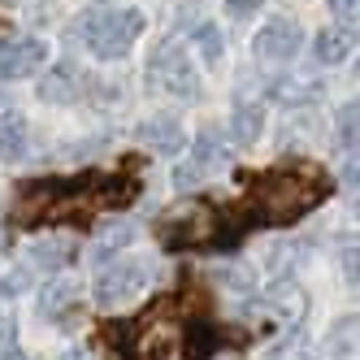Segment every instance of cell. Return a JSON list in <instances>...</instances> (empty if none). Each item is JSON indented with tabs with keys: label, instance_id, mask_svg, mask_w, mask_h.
<instances>
[{
	"label": "cell",
	"instance_id": "6da1fadb",
	"mask_svg": "<svg viewBox=\"0 0 360 360\" xmlns=\"http://www.w3.org/2000/svg\"><path fill=\"white\" fill-rule=\"evenodd\" d=\"M74 35H79L96 57L117 61L131 53V44L143 35V13L139 9H91L74 22Z\"/></svg>",
	"mask_w": 360,
	"mask_h": 360
},
{
	"label": "cell",
	"instance_id": "7a4b0ae2",
	"mask_svg": "<svg viewBox=\"0 0 360 360\" xmlns=\"http://www.w3.org/2000/svg\"><path fill=\"white\" fill-rule=\"evenodd\" d=\"M256 195H261L265 221H291L326 195V178L317 169H282V174H269Z\"/></svg>",
	"mask_w": 360,
	"mask_h": 360
},
{
	"label": "cell",
	"instance_id": "3957f363",
	"mask_svg": "<svg viewBox=\"0 0 360 360\" xmlns=\"http://www.w3.org/2000/svg\"><path fill=\"white\" fill-rule=\"evenodd\" d=\"M148 287H152V269L143 261H117L113 269H105L96 278V304L100 308H122V304L139 300Z\"/></svg>",
	"mask_w": 360,
	"mask_h": 360
},
{
	"label": "cell",
	"instance_id": "277c9868",
	"mask_svg": "<svg viewBox=\"0 0 360 360\" xmlns=\"http://www.w3.org/2000/svg\"><path fill=\"white\" fill-rule=\"evenodd\" d=\"M152 83H161L169 96H195V70L187 61V53L178 44H165L152 57Z\"/></svg>",
	"mask_w": 360,
	"mask_h": 360
},
{
	"label": "cell",
	"instance_id": "5b68a950",
	"mask_svg": "<svg viewBox=\"0 0 360 360\" xmlns=\"http://www.w3.org/2000/svg\"><path fill=\"white\" fill-rule=\"evenodd\" d=\"M48 57V48L31 35H13V39H0V83H13V79H27L35 74Z\"/></svg>",
	"mask_w": 360,
	"mask_h": 360
},
{
	"label": "cell",
	"instance_id": "8992f818",
	"mask_svg": "<svg viewBox=\"0 0 360 360\" xmlns=\"http://www.w3.org/2000/svg\"><path fill=\"white\" fill-rule=\"evenodd\" d=\"M221 165H226V148L217 143V135H200V139H195V148H191V157L174 169V183L187 191V187L204 183V178H209L213 169H221Z\"/></svg>",
	"mask_w": 360,
	"mask_h": 360
},
{
	"label": "cell",
	"instance_id": "52a82bcc",
	"mask_svg": "<svg viewBox=\"0 0 360 360\" xmlns=\"http://www.w3.org/2000/svg\"><path fill=\"white\" fill-rule=\"evenodd\" d=\"M252 48H256V57H265V61H291L300 53V27L291 18H269L265 27L256 31Z\"/></svg>",
	"mask_w": 360,
	"mask_h": 360
},
{
	"label": "cell",
	"instance_id": "ba28073f",
	"mask_svg": "<svg viewBox=\"0 0 360 360\" xmlns=\"http://www.w3.org/2000/svg\"><path fill=\"white\" fill-rule=\"evenodd\" d=\"M209 235H213V217L204 209H183V213L165 217V226H161L165 248H191V243H204Z\"/></svg>",
	"mask_w": 360,
	"mask_h": 360
},
{
	"label": "cell",
	"instance_id": "9c48e42d",
	"mask_svg": "<svg viewBox=\"0 0 360 360\" xmlns=\"http://www.w3.org/2000/svg\"><path fill=\"white\" fill-rule=\"evenodd\" d=\"M79 96H83V79H79L74 65L48 70V79L39 83V100H48V105H74Z\"/></svg>",
	"mask_w": 360,
	"mask_h": 360
},
{
	"label": "cell",
	"instance_id": "30bf717a",
	"mask_svg": "<svg viewBox=\"0 0 360 360\" xmlns=\"http://www.w3.org/2000/svg\"><path fill=\"white\" fill-rule=\"evenodd\" d=\"M139 139L148 148H157V152H178L187 135H183V126H178L174 117H152V122L139 126Z\"/></svg>",
	"mask_w": 360,
	"mask_h": 360
},
{
	"label": "cell",
	"instance_id": "8fae6325",
	"mask_svg": "<svg viewBox=\"0 0 360 360\" xmlns=\"http://www.w3.org/2000/svg\"><path fill=\"white\" fill-rule=\"evenodd\" d=\"M18 157H27V117L0 113V161H18Z\"/></svg>",
	"mask_w": 360,
	"mask_h": 360
},
{
	"label": "cell",
	"instance_id": "7c38bea8",
	"mask_svg": "<svg viewBox=\"0 0 360 360\" xmlns=\"http://www.w3.org/2000/svg\"><path fill=\"white\" fill-rule=\"evenodd\" d=\"M265 131V113L256 105H239L235 113H230V139L235 143H256Z\"/></svg>",
	"mask_w": 360,
	"mask_h": 360
},
{
	"label": "cell",
	"instance_id": "4fadbf2b",
	"mask_svg": "<svg viewBox=\"0 0 360 360\" xmlns=\"http://www.w3.org/2000/svg\"><path fill=\"white\" fill-rule=\"evenodd\" d=\"M131 239H135V226H131V221H117V226H109V230H100L96 243H91V261H109V256H117Z\"/></svg>",
	"mask_w": 360,
	"mask_h": 360
},
{
	"label": "cell",
	"instance_id": "5bb4252c",
	"mask_svg": "<svg viewBox=\"0 0 360 360\" xmlns=\"http://www.w3.org/2000/svg\"><path fill=\"white\" fill-rule=\"evenodd\" d=\"M313 53H317L321 65H339V61H347V53H352V31H321L317 44H313Z\"/></svg>",
	"mask_w": 360,
	"mask_h": 360
},
{
	"label": "cell",
	"instance_id": "9a60e30c",
	"mask_svg": "<svg viewBox=\"0 0 360 360\" xmlns=\"http://www.w3.org/2000/svg\"><path fill=\"white\" fill-rule=\"evenodd\" d=\"M191 44L200 48V57L209 61V65H217V61L226 57V35L213 27V22H200V27L191 31Z\"/></svg>",
	"mask_w": 360,
	"mask_h": 360
},
{
	"label": "cell",
	"instance_id": "2e32d148",
	"mask_svg": "<svg viewBox=\"0 0 360 360\" xmlns=\"http://www.w3.org/2000/svg\"><path fill=\"white\" fill-rule=\"evenodd\" d=\"M31 252H35V256H31L35 265H44V269H61V265L70 261L74 243H70V239H44V243H35Z\"/></svg>",
	"mask_w": 360,
	"mask_h": 360
},
{
	"label": "cell",
	"instance_id": "e0dca14e",
	"mask_svg": "<svg viewBox=\"0 0 360 360\" xmlns=\"http://www.w3.org/2000/svg\"><path fill=\"white\" fill-rule=\"evenodd\" d=\"M74 295H79V291H74V287H70V282H53V287H48V291H44V300H39V308H44V313H48V317H61V313H65V308L74 304Z\"/></svg>",
	"mask_w": 360,
	"mask_h": 360
},
{
	"label": "cell",
	"instance_id": "ac0fdd59",
	"mask_svg": "<svg viewBox=\"0 0 360 360\" xmlns=\"http://www.w3.org/2000/svg\"><path fill=\"white\" fill-rule=\"evenodd\" d=\"M269 360H313V356H308V339H304V330H291L278 347H269Z\"/></svg>",
	"mask_w": 360,
	"mask_h": 360
},
{
	"label": "cell",
	"instance_id": "d6986e66",
	"mask_svg": "<svg viewBox=\"0 0 360 360\" xmlns=\"http://www.w3.org/2000/svg\"><path fill=\"white\" fill-rule=\"evenodd\" d=\"M213 343H217V334L204 326V321H191V334H187V352H191V360H204L213 352Z\"/></svg>",
	"mask_w": 360,
	"mask_h": 360
},
{
	"label": "cell",
	"instance_id": "ffe728a7",
	"mask_svg": "<svg viewBox=\"0 0 360 360\" xmlns=\"http://www.w3.org/2000/svg\"><path fill=\"white\" fill-rule=\"evenodd\" d=\"M339 143L343 148H356V105H343L339 109Z\"/></svg>",
	"mask_w": 360,
	"mask_h": 360
},
{
	"label": "cell",
	"instance_id": "44dd1931",
	"mask_svg": "<svg viewBox=\"0 0 360 360\" xmlns=\"http://www.w3.org/2000/svg\"><path fill=\"white\" fill-rule=\"evenodd\" d=\"M256 9H261V0H226V13L230 18H252Z\"/></svg>",
	"mask_w": 360,
	"mask_h": 360
},
{
	"label": "cell",
	"instance_id": "7402d4cb",
	"mask_svg": "<svg viewBox=\"0 0 360 360\" xmlns=\"http://www.w3.org/2000/svg\"><path fill=\"white\" fill-rule=\"evenodd\" d=\"M326 5H330L334 13H339L343 22H352V18H356V0H326Z\"/></svg>",
	"mask_w": 360,
	"mask_h": 360
},
{
	"label": "cell",
	"instance_id": "603a6c76",
	"mask_svg": "<svg viewBox=\"0 0 360 360\" xmlns=\"http://www.w3.org/2000/svg\"><path fill=\"white\" fill-rule=\"evenodd\" d=\"M343 269H347V278L356 282V248H352V243L343 248Z\"/></svg>",
	"mask_w": 360,
	"mask_h": 360
},
{
	"label": "cell",
	"instance_id": "cb8c5ba5",
	"mask_svg": "<svg viewBox=\"0 0 360 360\" xmlns=\"http://www.w3.org/2000/svg\"><path fill=\"white\" fill-rule=\"evenodd\" d=\"M57 360H91V356H87V352H83V347H70V352H61V356H57Z\"/></svg>",
	"mask_w": 360,
	"mask_h": 360
},
{
	"label": "cell",
	"instance_id": "d4e9b609",
	"mask_svg": "<svg viewBox=\"0 0 360 360\" xmlns=\"http://www.w3.org/2000/svg\"><path fill=\"white\" fill-rule=\"evenodd\" d=\"M5 360H27V356H22V352H5Z\"/></svg>",
	"mask_w": 360,
	"mask_h": 360
}]
</instances>
